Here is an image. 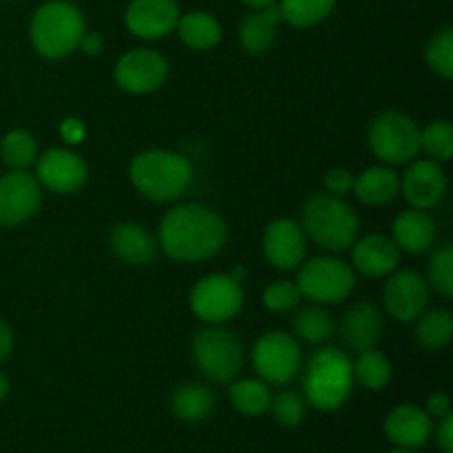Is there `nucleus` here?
Segmentation results:
<instances>
[{"label": "nucleus", "instance_id": "nucleus-35", "mask_svg": "<svg viewBox=\"0 0 453 453\" xmlns=\"http://www.w3.org/2000/svg\"><path fill=\"white\" fill-rule=\"evenodd\" d=\"M427 283L442 299L453 296V248L442 246L432 255L427 265Z\"/></svg>", "mask_w": 453, "mask_h": 453}, {"label": "nucleus", "instance_id": "nucleus-29", "mask_svg": "<svg viewBox=\"0 0 453 453\" xmlns=\"http://www.w3.org/2000/svg\"><path fill=\"white\" fill-rule=\"evenodd\" d=\"M228 396L234 410L243 416H261L270 410V401H273L268 383L261 379H234L230 383Z\"/></svg>", "mask_w": 453, "mask_h": 453}, {"label": "nucleus", "instance_id": "nucleus-19", "mask_svg": "<svg viewBox=\"0 0 453 453\" xmlns=\"http://www.w3.org/2000/svg\"><path fill=\"white\" fill-rule=\"evenodd\" d=\"M401 248L385 234H365L352 243V265L365 277H388L398 268Z\"/></svg>", "mask_w": 453, "mask_h": 453}, {"label": "nucleus", "instance_id": "nucleus-46", "mask_svg": "<svg viewBox=\"0 0 453 453\" xmlns=\"http://www.w3.org/2000/svg\"><path fill=\"white\" fill-rule=\"evenodd\" d=\"M230 277H233L237 283H242L243 279H246V268H242V265H237V268H234L233 273H230Z\"/></svg>", "mask_w": 453, "mask_h": 453}, {"label": "nucleus", "instance_id": "nucleus-33", "mask_svg": "<svg viewBox=\"0 0 453 453\" xmlns=\"http://www.w3.org/2000/svg\"><path fill=\"white\" fill-rule=\"evenodd\" d=\"M420 150L434 162H447L453 155V124L447 119H434L420 131Z\"/></svg>", "mask_w": 453, "mask_h": 453}, {"label": "nucleus", "instance_id": "nucleus-20", "mask_svg": "<svg viewBox=\"0 0 453 453\" xmlns=\"http://www.w3.org/2000/svg\"><path fill=\"white\" fill-rule=\"evenodd\" d=\"M434 432V418L416 405H398L385 418V436L396 447L416 449L429 441Z\"/></svg>", "mask_w": 453, "mask_h": 453}, {"label": "nucleus", "instance_id": "nucleus-18", "mask_svg": "<svg viewBox=\"0 0 453 453\" xmlns=\"http://www.w3.org/2000/svg\"><path fill=\"white\" fill-rule=\"evenodd\" d=\"M339 334L343 343L354 352L376 348L383 339V314H380L379 305H374L372 301H358L352 308H348L339 323Z\"/></svg>", "mask_w": 453, "mask_h": 453}, {"label": "nucleus", "instance_id": "nucleus-45", "mask_svg": "<svg viewBox=\"0 0 453 453\" xmlns=\"http://www.w3.org/2000/svg\"><path fill=\"white\" fill-rule=\"evenodd\" d=\"M243 4H248V7L252 9H259V7H265V4L270 3H277V0H242Z\"/></svg>", "mask_w": 453, "mask_h": 453}, {"label": "nucleus", "instance_id": "nucleus-9", "mask_svg": "<svg viewBox=\"0 0 453 453\" xmlns=\"http://www.w3.org/2000/svg\"><path fill=\"white\" fill-rule=\"evenodd\" d=\"M252 367L268 385L286 388L301 370V348L288 332H265L252 345Z\"/></svg>", "mask_w": 453, "mask_h": 453}, {"label": "nucleus", "instance_id": "nucleus-5", "mask_svg": "<svg viewBox=\"0 0 453 453\" xmlns=\"http://www.w3.org/2000/svg\"><path fill=\"white\" fill-rule=\"evenodd\" d=\"M354 388L352 358L339 348H321L310 357L303 374L305 401L321 411H334L348 403Z\"/></svg>", "mask_w": 453, "mask_h": 453}, {"label": "nucleus", "instance_id": "nucleus-38", "mask_svg": "<svg viewBox=\"0 0 453 453\" xmlns=\"http://www.w3.org/2000/svg\"><path fill=\"white\" fill-rule=\"evenodd\" d=\"M323 184H326V190L330 195H336V197H345L348 193H352L354 188V175L349 168L336 166L330 168V171L323 175Z\"/></svg>", "mask_w": 453, "mask_h": 453}, {"label": "nucleus", "instance_id": "nucleus-15", "mask_svg": "<svg viewBox=\"0 0 453 453\" xmlns=\"http://www.w3.org/2000/svg\"><path fill=\"white\" fill-rule=\"evenodd\" d=\"M305 242H308V237H305L301 224H296L295 219H288V217H279L265 226L261 248H264L265 261L273 268L290 273L303 264Z\"/></svg>", "mask_w": 453, "mask_h": 453}, {"label": "nucleus", "instance_id": "nucleus-43", "mask_svg": "<svg viewBox=\"0 0 453 453\" xmlns=\"http://www.w3.org/2000/svg\"><path fill=\"white\" fill-rule=\"evenodd\" d=\"M12 352H13V332L12 327H9V323L0 321V363L7 361Z\"/></svg>", "mask_w": 453, "mask_h": 453}, {"label": "nucleus", "instance_id": "nucleus-13", "mask_svg": "<svg viewBox=\"0 0 453 453\" xmlns=\"http://www.w3.org/2000/svg\"><path fill=\"white\" fill-rule=\"evenodd\" d=\"M88 166L75 150L49 149L35 159V180L58 195L78 193L87 184Z\"/></svg>", "mask_w": 453, "mask_h": 453}, {"label": "nucleus", "instance_id": "nucleus-12", "mask_svg": "<svg viewBox=\"0 0 453 453\" xmlns=\"http://www.w3.org/2000/svg\"><path fill=\"white\" fill-rule=\"evenodd\" d=\"M388 283L383 290V303L388 314L401 323H411L427 310L429 288L427 279L418 270H394L388 274Z\"/></svg>", "mask_w": 453, "mask_h": 453}, {"label": "nucleus", "instance_id": "nucleus-27", "mask_svg": "<svg viewBox=\"0 0 453 453\" xmlns=\"http://www.w3.org/2000/svg\"><path fill=\"white\" fill-rule=\"evenodd\" d=\"M292 332L308 343L323 345L334 336L336 323L327 310L319 308V305H305V308L296 310L292 317Z\"/></svg>", "mask_w": 453, "mask_h": 453}, {"label": "nucleus", "instance_id": "nucleus-21", "mask_svg": "<svg viewBox=\"0 0 453 453\" xmlns=\"http://www.w3.org/2000/svg\"><path fill=\"white\" fill-rule=\"evenodd\" d=\"M109 248L127 265H149L157 257V242L144 226L135 221H122L109 233Z\"/></svg>", "mask_w": 453, "mask_h": 453}, {"label": "nucleus", "instance_id": "nucleus-26", "mask_svg": "<svg viewBox=\"0 0 453 453\" xmlns=\"http://www.w3.org/2000/svg\"><path fill=\"white\" fill-rule=\"evenodd\" d=\"M171 410L180 420L199 423L215 410V394L202 383H184L173 392Z\"/></svg>", "mask_w": 453, "mask_h": 453}, {"label": "nucleus", "instance_id": "nucleus-4", "mask_svg": "<svg viewBox=\"0 0 453 453\" xmlns=\"http://www.w3.org/2000/svg\"><path fill=\"white\" fill-rule=\"evenodd\" d=\"M301 228L323 250L343 252L358 239V215L343 197L312 195L301 211Z\"/></svg>", "mask_w": 453, "mask_h": 453}, {"label": "nucleus", "instance_id": "nucleus-40", "mask_svg": "<svg viewBox=\"0 0 453 453\" xmlns=\"http://www.w3.org/2000/svg\"><path fill=\"white\" fill-rule=\"evenodd\" d=\"M78 49H82L84 56H100L102 49H104V38L100 34H96V31H84Z\"/></svg>", "mask_w": 453, "mask_h": 453}, {"label": "nucleus", "instance_id": "nucleus-24", "mask_svg": "<svg viewBox=\"0 0 453 453\" xmlns=\"http://www.w3.org/2000/svg\"><path fill=\"white\" fill-rule=\"evenodd\" d=\"M352 193L365 206H388L401 193V177L389 166H372L354 177Z\"/></svg>", "mask_w": 453, "mask_h": 453}, {"label": "nucleus", "instance_id": "nucleus-8", "mask_svg": "<svg viewBox=\"0 0 453 453\" xmlns=\"http://www.w3.org/2000/svg\"><path fill=\"white\" fill-rule=\"evenodd\" d=\"M296 286L314 303H341L357 286L352 265L339 257H314L299 265Z\"/></svg>", "mask_w": 453, "mask_h": 453}, {"label": "nucleus", "instance_id": "nucleus-7", "mask_svg": "<svg viewBox=\"0 0 453 453\" xmlns=\"http://www.w3.org/2000/svg\"><path fill=\"white\" fill-rule=\"evenodd\" d=\"M193 357L212 383H233L243 367L242 341L219 326H206L195 334Z\"/></svg>", "mask_w": 453, "mask_h": 453}, {"label": "nucleus", "instance_id": "nucleus-3", "mask_svg": "<svg viewBox=\"0 0 453 453\" xmlns=\"http://www.w3.org/2000/svg\"><path fill=\"white\" fill-rule=\"evenodd\" d=\"M87 31V20L78 4L69 0H49L35 9L29 22V38L35 51L47 60H60L78 49Z\"/></svg>", "mask_w": 453, "mask_h": 453}, {"label": "nucleus", "instance_id": "nucleus-2", "mask_svg": "<svg viewBox=\"0 0 453 453\" xmlns=\"http://www.w3.org/2000/svg\"><path fill=\"white\" fill-rule=\"evenodd\" d=\"M193 164L181 153L149 149L137 153L128 164V180L142 197L150 202H173L193 184Z\"/></svg>", "mask_w": 453, "mask_h": 453}, {"label": "nucleus", "instance_id": "nucleus-28", "mask_svg": "<svg viewBox=\"0 0 453 453\" xmlns=\"http://www.w3.org/2000/svg\"><path fill=\"white\" fill-rule=\"evenodd\" d=\"M416 321H418L416 323V341L425 349L436 352V349L447 348L451 343L453 317L447 308L425 310Z\"/></svg>", "mask_w": 453, "mask_h": 453}, {"label": "nucleus", "instance_id": "nucleus-41", "mask_svg": "<svg viewBox=\"0 0 453 453\" xmlns=\"http://www.w3.org/2000/svg\"><path fill=\"white\" fill-rule=\"evenodd\" d=\"M425 411H427L432 418H445L447 414H451L449 398H447L445 394H441V392L432 394V396H429V401H427V410H425Z\"/></svg>", "mask_w": 453, "mask_h": 453}, {"label": "nucleus", "instance_id": "nucleus-31", "mask_svg": "<svg viewBox=\"0 0 453 453\" xmlns=\"http://www.w3.org/2000/svg\"><path fill=\"white\" fill-rule=\"evenodd\" d=\"M352 370L354 380L361 383L363 388L372 389V392L385 389L392 383V363H389V358L385 357L383 352H379L376 348L358 352V358L352 363Z\"/></svg>", "mask_w": 453, "mask_h": 453}, {"label": "nucleus", "instance_id": "nucleus-30", "mask_svg": "<svg viewBox=\"0 0 453 453\" xmlns=\"http://www.w3.org/2000/svg\"><path fill=\"white\" fill-rule=\"evenodd\" d=\"M38 155V142L25 128H13L0 142V157L9 171H29Z\"/></svg>", "mask_w": 453, "mask_h": 453}, {"label": "nucleus", "instance_id": "nucleus-6", "mask_svg": "<svg viewBox=\"0 0 453 453\" xmlns=\"http://www.w3.org/2000/svg\"><path fill=\"white\" fill-rule=\"evenodd\" d=\"M370 149L385 164H410L420 153V128L403 111H383L367 128Z\"/></svg>", "mask_w": 453, "mask_h": 453}, {"label": "nucleus", "instance_id": "nucleus-11", "mask_svg": "<svg viewBox=\"0 0 453 453\" xmlns=\"http://www.w3.org/2000/svg\"><path fill=\"white\" fill-rule=\"evenodd\" d=\"M115 84L131 96L153 93L166 82L168 62L166 58L153 49H131L124 53L113 69Z\"/></svg>", "mask_w": 453, "mask_h": 453}, {"label": "nucleus", "instance_id": "nucleus-37", "mask_svg": "<svg viewBox=\"0 0 453 453\" xmlns=\"http://www.w3.org/2000/svg\"><path fill=\"white\" fill-rule=\"evenodd\" d=\"M301 301V292L296 281H273L268 288L264 290V305L270 310V312L277 314H286L292 312V310L299 305Z\"/></svg>", "mask_w": 453, "mask_h": 453}, {"label": "nucleus", "instance_id": "nucleus-42", "mask_svg": "<svg viewBox=\"0 0 453 453\" xmlns=\"http://www.w3.org/2000/svg\"><path fill=\"white\" fill-rule=\"evenodd\" d=\"M60 133H62V137L69 142V144H78V142L84 140V133H87V131H84V124L80 122V119L69 118V119H65V122H62Z\"/></svg>", "mask_w": 453, "mask_h": 453}, {"label": "nucleus", "instance_id": "nucleus-44", "mask_svg": "<svg viewBox=\"0 0 453 453\" xmlns=\"http://www.w3.org/2000/svg\"><path fill=\"white\" fill-rule=\"evenodd\" d=\"M7 394H9V379L3 374V372H0V401H4V398H7Z\"/></svg>", "mask_w": 453, "mask_h": 453}, {"label": "nucleus", "instance_id": "nucleus-39", "mask_svg": "<svg viewBox=\"0 0 453 453\" xmlns=\"http://www.w3.org/2000/svg\"><path fill=\"white\" fill-rule=\"evenodd\" d=\"M436 441L442 453H453V416L451 414H447L445 418H441V425H438V432H436Z\"/></svg>", "mask_w": 453, "mask_h": 453}, {"label": "nucleus", "instance_id": "nucleus-14", "mask_svg": "<svg viewBox=\"0 0 453 453\" xmlns=\"http://www.w3.org/2000/svg\"><path fill=\"white\" fill-rule=\"evenodd\" d=\"M42 186L29 171H12L0 177V226H20L38 212Z\"/></svg>", "mask_w": 453, "mask_h": 453}, {"label": "nucleus", "instance_id": "nucleus-34", "mask_svg": "<svg viewBox=\"0 0 453 453\" xmlns=\"http://www.w3.org/2000/svg\"><path fill=\"white\" fill-rule=\"evenodd\" d=\"M425 60H427L429 69L442 80L453 78V29L445 27V29L436 31L429 38L427 47H425Z\"/></svg>", "mask_w": 453, "mask_h": 453}, {"label": "nucleus", "instance_id": "nucleus-17", "mask_svg": "<svg viewBox=\"0 0 453 453\" xmlns=\"http://www.w3.org/2000/svg\"><path fill=\"white\" fill-rule=\"evenodd\" d=\"M401 190L411 208H418V211L436 208L447 193V175L441 162L411 159L410 168L403 173Z\"/></svg>", "mask_w": 453, "mask_h": 453}, {"label": "nucleus", "instance_id": "nucleus-47", "mask_svg": "<svg viewBox=\"0 0 453 453\" xmlns=\"http://www.w3.org/2000/svg\"><path fill=\"white\" fill-rule=\"evenodd\" d=\"M388 453H414V449H405V447H398V449H392Z\"/></svg>", "mask_w": 453, "mask_h": 453}, {"label": "nucleus", "instance_id": "nucleus-25", "mask_svg": "<svg viewBox=\"0 0 453 453\" xmlns=\"http://www.w3.org/2000/svg\"><path fill=\"white\" fill-rule=\"evenodd\" d=\"M175 31L181 42L195 51H211L221 40L219 20L208 12L180 13Z\"/></svg>", "mask_w": 453, "mask_h": 453}, {"label": "nucleus", "instance_id": "nucleus-22", "mask_svg": "<svg viewBox=\"0 0 453 453\" xmlns=\"http://www.w3.org/2000/svg\"><path fill=\"white\" fill-rule=\"evenodd\" d=\"M283 22L279 3L255 9L239 22V42L250 56H264L277 40V27Z\"/></svg>", "mask_w": 453, "mask_h": 453}, {"label": "nucleus", "instance_id": "nucleus-23", "mask_svg": "<svg viewBox=\"0 0 453 453\" xmlns=\"http://www.w3.org/2000/svg\"><path fill=\"white\" fill-rule=\"evenodd\" d=\"M392 230L394 243L410 255H420V252L429 250L436 242V224L427 215V211H418V208L403 211L394 219Z\"/></svg>", "mask_w": 453, "mask_h": 453}, {"label": "nucleus", "instance_id": "nucleus-36", "mask_svg": "<svg viewBox=\"0 0 453 453\" xmlns=\"http://www.w3.org/2000/svg\"><path fill=\"white\" fill-rule=\"evenodd\" d=\"M305 407H308V401L295 389H281L270 401L274 420L283 427H299L305 418Z\"/></svg>", "mask_w": 453, "mask_h": 453}, {"label": "nucleus", "instance_id": "nucleus-10", "mask_svg": "<svg viewBox=\"0 0 453 453\" xmlns=\"http://www.w3.org/2000/svg\"><path fill=\"white\" fill-rule=\"evenodd\" d=\"M243 305L242 283L230 274H208L190 292V310L208 326H221L239 314Z\"/></svg>", "mask_w": 453, "mask_h": 453}, {"label": "nucleus", "instance_id": "nucleus-32", "mask_svg": "<svg viewBox=\"0 0 453 453\" xmlns=\"http://www.w3.org/2000/svg\"><path fill=\"white\" fill-rule=\"evenodd\" d=\"M283 22L292 27H314L326 20L336 7V0H277Z\"/></svg>", "mask_w": 453, "mask_h": 453}, {"label": "nucleus", "instance_id": "nucleus-16", "mask_svg": "<svg viewBox=\"0 0 453 453\" xmlns=\"http://www.w3.org/2000/svg\"><path fill=\"white\" fill-rule=\"evenodd\" d=\"M180 20L175 0H131L124 12V25L135 38L162 40L173 34Z\"/></svg>", "mask_w": 453, "mask_h": 453}, {"label": "nucleus", "instance_id": "nucleus-1", "mask_svg": "<svg viewBox=\"0 0 453 453\" xmlns=\"http://www.w3.org/2000/svg\"><path fill=\"white\" fill-rule=\"evenodd\" d=\"M226 239L228 226L217 212L199 203H181L164 215L157 246L175 261H203L215 257Z\"/></svg>", "mask_w": 453, "mask_h": 453}]
</instances>
